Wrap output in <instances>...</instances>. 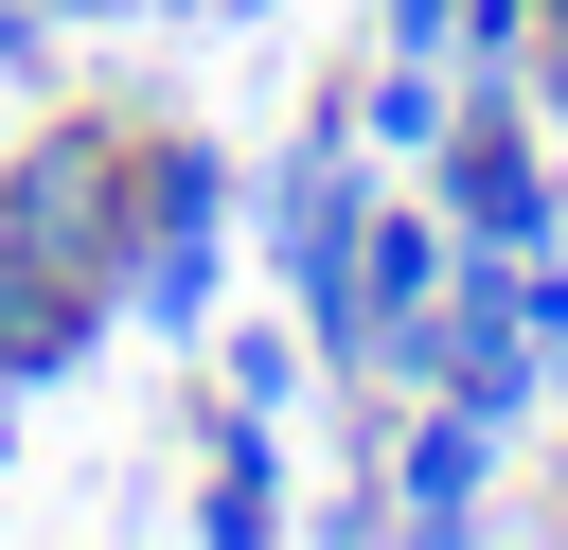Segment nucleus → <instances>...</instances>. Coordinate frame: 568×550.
<instances>
[{
    "label": "nucleus",
    "instance_id": "9d476101",
    "mask_svg": "<svg viewBox=\"0 0 568 550\" xmlns=\"http://www.w3.org/2000/svg\"><path fill=\"white\" fill-rule=\"evenodd\" d=\"M302 373H320V337H284V319H213V408L284 426V408H302Z\"/></svg>",
    "mask_w": 568,
    "mask_h": 550
},
{
    "label": "nucleus",
    "instance_id": "20e7f679",
    "mask_svg": "<svg viewBox=\"0 0 568 550\" xmlns=\"http://www.w3.org/2000/svg\"><path fill=\"white\" fill-rule=\"evenodd\" d=\"M373 195H390V160H373V142H355L337 106H320V124H302V142H284L266 177H248V248L284 266V319H320V302H337V266H355Z\"/></svg>",
    "mask_w": 568,
    "mask_h": 550
},
{
    "label": "nucleus",
    "instance_id": "6e6552de",
    "mask_svg": "<svg viewBox=\"0 0 568 550\" xmlns=\"http://www.w3.org/2000/svg\"><path fill=\"white\" fill-rule=\"evenodd\" d=\"M337 124H355V142H373V160L408 177V160H426V142L462 124V53H390V35H373V71L337 89Z\"/></svg>",
    "mask_w": 568,
    "mask_h": 550
},
{
    "label": "nucleus",
    "instance_id": "ddd939ff",
    "mask_svg": "<svg viewBox=\"0 0 568 550\" xmlns=\"http://www.w3.org/2000/svg\"><path fill=\"white\" fill-rule=\"evenodd\" d=\"M515 515H532V532H568V444H550V479H532V497H515Z\"/></svg>",
    "mask_w": 568,
    "mask_h": 550
},
{
    "label": "nucleus",
    "instance_id": "423d86ee",
    "mask_svg": "<svg viewBox=\"0 0 568 550\" xmlns=\"http://www.w3.org/2000/svg\"><path fill=\"white\" fill-rule=\"evenodd\" d=\"M497 461H515V426L497 408H462V390H390L373 408V479H390V532H497Z\"/></svg>",
    "mask_w": 568,
    "mask_h": 550
},
{
    "label": "nucleus",
    "instance_id": "39448f33",
    "mask_svg": "<svg viewBox=\"0 0 568 550\" xmlns=\"http://www.w3.org/2000/svg\"><path fill=\"white\" fill-rule=\"evenodd\" d=\"M515 266H532V248H462V266H444L408 390H462V408H497V426L532 444V408H550V355H532V302H515Z\"/></svg>",
    "mask_w": 568,
    "mask_h": 550
},
{
    "label": "nucleus",
    "instance_id": "f257e3e1",
    "mask_svg": "<svg viewBox=\"0 0 568 550\" xmlns=\"http://www.w3.org/2000/svg\"><path fill=\"white\" fill-rule=\"evenodd\" d=\"M124 231H142V124H124V106H53V124L0 160V248L106 302V284H124Z\"/></svg>",
    "mask_w": 568,
    "mask_h": 550
},
{
    "label": "nucleus",
    "instance_id": "7ed1b4c3",
    "mask_svg": "<svg viewBox=\"0 0 568 550\" xmlns=\"http://www.w3.org/2000/svg\"><path fill=\"white\" fill-rule=\"evenodd\" d=\"M444 266H462V231H444V195H373V231H355V266H337V302L302 319L320 337V373H355V390H408V355H426V302H444Z\"/></svg>",
    "mask_w": 568,
    "mask_h": 550
},
{
    "label": "nucleus",
    "instance_id": "f03ea898",
    "mask_svg": "<svg viewBox=\"0 0 568 550\" xmlns=\"http://www.w3.org/2000/svg\"><path fill=\"white\" fill-rule=\"evenodd\" d=\"M231 231H248V177H231L195 124H142V231H124L106 319H142V337H213V302H231Z\"/></svg>",
    "mask_w": 568,
    "mask_h": 550
},
{
    "label": "nucleus",
    "instance_id": "9b49d317",
    "mask_svg": "<svg viewBox=\"0 0 568 550\" xmlns=\"http://www.w3.org/2000/svg\"><path fill=\"white\" fill-rule=\"evenodd\" d=\"M515 89H532V124H550V142H568V0H550V18H532V53H515Z\"/></svg>",
    "mask_w": 568,
    "mask_h": 550
},
{
    "label": "nucleus",
    "instance_id": "0eeeda50",
    "mask_svg": "<svg viewBox=\"0 0 568 550\" xmlns=\"http://www.w3.org/2000/svg\"><path fill=\"white\" fill-rule=\"evenodd\" d=\"M89 355H106V302L0 248V408H18V390H53V373H89Z\"/></svg>",
    "mask_w": 568,
    "mask_h": 550
},
{
    "label": "nucleus",
    "instance_id": "f8f14e48",
    "mask_svg": "<svg viewBox=\"0 0 568 550\" xmlns=\"http://www.w3.org/2000/svg\"><path fill=\"white\" fill-rule=\"evenodd\" d=\"M373 35H390V53H462V0H390Z\"/></svg>",
    "mask_w": 568,
    "mask_h": 550
},
{
    "label": "nucleus",
    "instance_id": "4468645a",
    "mask_svg": "<svg viewBox=\"0 0 568 550\" xmlns=\"http://www.w3.org/2000/svg\"><path fill=\"white\" fill-rule=\"evenodd\" d=\"M142 18H213V0H142Z\"/></svg>",
    "mask_w": 568,
    "mask_h": 550
},
{
    "label": "nucleus",
    "instance_id": "1a4fd4ad",
    "mask_svg": "<svg viewBox=\"0 0 568 550\" xmlns=\"http://www.w3.org/2000/svg\"><path fill=\"white\" fill-rule=\"evenodd\" d=\"M195 532H213V550H266V532H284V426L213 408V479H195Z\"/></svg>",
    "mask_w": 568,
    "mask_h": 550
}]
</instances>
